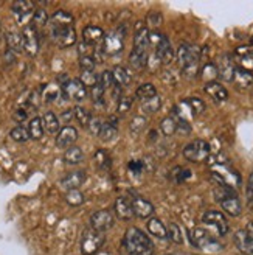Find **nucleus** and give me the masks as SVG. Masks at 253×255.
<instances>
[{
	"mask_svg": "<svg viewBox=\"0 0 253 255\" xmlns=\"http://www.w3.org/2000/svg\"><path fill=\"white\" fill-rule=\"evenodd\" d=\"M73 16L64 9H58L48 19V34L58 47L66 48L77 42V31L73 28Z\"/></svg>",
	"mask_w": 253,
	"mask_h": 255,
	"instance_id": "1",
	"label": "nucleus"
},
{
	"mask_svg": "<svg viewBox=\"0 0 253 255\" xmlns=\"http://www.w3.org/2000/svg\"><path fill=\"white\" fill-rule=\"evenodd\" d=\"M121 249L124 255H153L154 254V245L149 240V237L142 232L140 229L131 227L126 231L123 237Z\"/></svg>",
	"mask_w": 253,
	"mask_h": 255,
	"instance_id": "2",
	"label": "nucleus"
},
{
	"mask_svg": "<svg viewBox=\"0 0 253 255\" xmlns=\"http://www.w3.org/2000/svg\"><path fill=\"white\" fill-rule=\"evenodd\" d=\"M210 173L213 181H216V184L219 185H225V187H230V188H238L241 185L243 179H241V174H239L229 162H222V160H216L210 165Z\"/></svg>",
	"mask_w": 253,
	"mask_h": 255,
	"instance_id": "3",
	"label": "nucleus"
},
{
	"mask_svg": "<svg viewBox=\"0 0 253 255\" xmlns=\"http://www.w3.org/2000/svg\"><path fill=\"white\" fill-rule=\"evenodd\" d=\"M200 47L191 44H180L177 50V61H179L182 72L188 78H193L199 72V61H200Z\"/></svg>",
	"mask_w": 253,
	"mask_h": 255,
	"instance_id": "4",
	"label": "nucleus"
},
{
	"mask_svg": "<svg viewBox=\"0 0 253 255\" xmlns=\"http://www.w3.org/2000/svg\"><path fill=\"white\" fill-rule=\"evenodd\" d=\"M214 198H216V201L221 204V207L224 209L225 213H229L230 216L241 215V212H243L241 201H239L233 188L218 184V187H214Z\"/></svg>",
	"mask_w": 253,
	"mask_h": 255,
	"instance_id": "5",
	"label": "nucleus"
},
{
	"mask_svg": "<svg viewBox=\"0 0 253 255\" xmlns=\"http://www.w3.org/2000/svg\"><path fill=\"white\" fill-rule=\"evenodd\" d=\"M149 44L154 47L156 58L162 64H169L174 59V52H172L171 42L163 33H159V31L149 33Z\"/></svg>",
	"mask_w": 253,
	"mask_h": 255,
	"instance_id": "6",
	"label": "nucleus"
},
{
	"mask_svg": "<svg viewBox=\"0 0 253 255\" xmlns=\"http://www.w3.org/2000/svg\"><path fill=\"white\" fill-rule=\"evenodd\" d=\"M189 240H191V245L197 249H202L205 252H219L222 251V245L214 238L210 232H207L205 229L196 227L189 234Z\"/></svg>",
	"mask_w": 253,
	"mask_h": 255,
	"instance_id": "7",
	"label": "nucleus"
},
{
	"mask_svg": "<svg viewBox=\"0 0 253 255\" xmlns=\"http://www.w3.org/2000/svg\"><path fill=\"white\" fill-rule=\"evenodd\" d=\"M104 234L103 232H98V231H93L92 227L85 229L83 232V237H81V252L83 255H95L101 246L104 245Z\"/></svg>",
	"mask_w": 253,
	"mask_h": 255,
	"instance_id": "8",
	"label": "nucleus"
},
{
	"mask_svg": "<svg viewBox=\"0 0 253 255\" xmlns=\"http://www.w3.org/2000/svg\"><path fill=\"white\" fill-rule=\"evenodd\" d=\"M124 37H126V31L123 28H117V30L104 34L103 44H101L104 55L113 56V55L121 53L124 48Z\"/></svg>",
	"mask_w": 253,
	"mask_h": 255,
	"instance_id": "9",
	"label": "nucleus"
},
{
	"mask_svg": "<svg viewBox=\"0 0 253 255\" xmlns=\"http://www.w3.org/2000/svg\"><path fill=\"white\" fill-rule=\"evenodd\" d=\"M210 143L205 140H194L183 148V156L189 162H204L210 156Z\"/></svg>",
	"mask_w": 253,
	"mask_h": 255,
	"instance_id": "10",
	"label": "nucleus"
},
{
	"mask_svg": "<svg viewBox=\"0 0 253 255\" xmlns=\"http://www.w3.org/2000/svg\"><path fill=\"white\" fill-rule=\"evenodd\" d=\"M22 47L23 52L28 56H36L37 52H39V34H37V30L33 27V25H25L22 33Z\"/></svg>",
	"mask_w": 253,
	"mask_h": 255,
	"instance_id": "11",
	"label": "nucleus"
},
{
	"mask_svg": "<svg viewBox=\"0 0 253 255\" xmlns=\"http://www.w3.org/2000/svg\"><path fill=\"white\" fill-rule=\"evenodd\" d=\"M202 223L216 229L218 235L221 237H225L230 231V226H229V221L224 216L222 212H218V210H208L204 216H202Z\"/></svg>",
	"mask_w": 253,
	"mask_h": 255,
	"instance_id": "12",
	"label": "nucleus"
},
{
	"mask_svg": "<svg viewBox=\"0 0 253 255\" xmlns=\"http://www.w3.org/2000/svg\"><path fill=\"white\" fill-rule=\"evenodd\" d=\"M11 9H12V14H14L19 25H25L27 22H31L33 14L36 11L34 3L27 2V0H17V2L12 3Z\"/></svg>",
	"mask_w": 253,
	"mask_h": 255,
	"instance_id": "13",
	"label": "nucleus"
},
{
	"mask_svg": "<svg viewBox=\"0 0 253 255\" xmlns=\"http://www.w3.org/2000/svg\"><path fill=\"white\" fill-rule=\"evenodd\" d=\"M61 89H62V95L67 100L83 101L87 97V87L80 80H69L61 86Z\"/></svg>",
	"mask_w": 253,
	"mask_h": 255,
	"instance_id": "14",
	"label": "nucleus"
},
{
	"mask_svg": "<svg viewBox=\"0 0 253 255\" xmlns=\"http://www.w3.org/2000/svg\"><path fill=\"white\" fill-rule=\"evenodd\" d=\"M115 220H113V215L109 210H98L90 216V227L93 231L98 232H107L109 229L113 226Z\"/></svg>",
	"mask_w": 253,
	"mask_h": 255,
	"instance_id": "15",
	"label": "nucleus"
},
{
	"mask_svg": "<svg viewBox=\"0 0 253 255\" xmlns=\"http://www.w3.org/2000/svg\"><path fill=\"white\" fill-rule=\"evenodd\" d=\"M233 61L236 64V67L253 72V47L250 45L238 47L233 53Z\"/></svg>",
	"mask_w": 253,
	"mask_h": 255,
	"instance_id": "16",
	"label": "nucleus"
},
{
	"mask_svg": "<svg viewBox=\"0 0 253 255\" xmlns=\"http://www.w3.org/2000/svg\"><path fill=\"white\" fill-rule=\"evenodd\" d=\"M218 69V76L224 81H232L233 80V73H235V69H236V64L233 61V56L225 53L222 55L219 59H218V64H214Z\"/></svg>",
	"mask_w": 253,
	"mask_h": 255,
	"instance_id": "17",
	"label": "nucleus"
},
{
	"mask_svg": "<svg viewBox=\"0 0 253 255\" xmlns=\"http://www.w3.org/2000/svg\"><path fill=\"white\" fill-rule=\"evenodd\" d=\"M131 206H132V212L138 218H149L151 215L154 213V206L151 204L148 199L142 198L140 195H134L131 198Z\"/></svg>",
	"mask_w": 253,
	"mask_h": 255,
	"instance_id": "18",
	"label": "nucleus"
},
{
	"mask_svg": "<svg viewBox=\"0 0 253 255\" xmlns=\"http://www.w3.org/2000/svg\"><path fill=\"white\" fill-rule=\"evenodd\" d=\"M77 140H78V131L73 126H64L56 135V146L61 149H67L73 146Z\"/></svg>",
	"mask_w": 253,
	"mask_h": 255,
	"instance_id": "19",
	"label": "nucleus"
},
{
	"mask_svg": "<svg viewBox=\"0 0 253 255\" xmlns=\"http://www.w3.org/2000/svg\"><path fill=\"white\" fill-rule=\"evenodd\" d=\"M85 171L84 170H75V171H70L69 174H66L64 177L61 179V187L66 188L67 191L69 190H78L84 182H85Z\"/></svg>",
	"mask_w": 253,
	"mask_h": 255,
	"instance_id": "20",
	"label": "nucleus"
},
{
	"mask_svg": "<svg viewBox=\"0 0 253 255\" xmlns=\"http://www.w3.org/2000/svg\"><path fill=\"white\" fill-rule=\"evenodd\" d=\"M104 39V31L103 28L95 27V25H87L83 30V42L87 45H98Z\"/></svg>",
	"mask_w": 253,
	"mask_h": 255,
	"instance_id": "21",
	"label": "nucleus"
},
{
	"mask_svg": "<svg viewBox=\"0 0 253 255\" xmlns=\"http://www.w3.org/2000/svg\"><path fill=\"white\" fill-rule=\"evenodd\" d=\"M204 91H205L214 101H216V103H224V101L229 100V92H227V89H225L222 84L216 83V81L205 84Z\"/></svg>",
	"mask_w": 253,
	"mask_h": 255,
	"instance_id": "22",
	"label": "nucleus"
},
{
	"mask_svg": "<svg viewBox=\"0 0 253 255\" xmlns=\"http://www.w3.org/2000/svg\"><path fill=\"white\" fill-rule=\"evenodd\" d=\"M115 213H117V216H118L120 220L129 221L134 216L132 206H131V199H128L126 196H120L115 201Z\"/></svg>",
	"mask_w": 253,
	"mask_h": 255,
	"instance_id": "23",
	"label": "nucleus"
},
{
	"mask_svg": "<svg viewBox=\"0 0 253 255\" xmlns=\"http://www.w3.org/2000/svg\"><path fill=\"white\" fill-rule=\"evenodd\" d=\"M232 81L235 83V86L238 89H249L253 86V73L249 70H244L241 67H236Z\"/></svg>",
	"mask_w": 253,
	"mask_h": 255,
	"instance_id": "24",
	"label": "nucleus"
},
{
	"mask_svg": "<svg viewBox=\"0 0 253 255\" xmlns=\"http://www.w3.org/2000/svg\"><path fill=\"white\" fill-rule=\"evenodd\" d=\"M117 132H118V122L115 117H110L106 123H103V126H101L98 137L103 140V142H110V140L117 137Z\"/></svg>",
	"mask_w": 253,
	"mask_h": 255,
	"instance_id": "25",
	"label": "nucleus"
},
{
	"mask_svg": "<svg viewBox=\"0 0 253 255\" xmlns=\"http://www.w3.org/2000/svg\"><path fill=\"white\" fill-rule=\"evenodd\" d=\"M235 243L238 249L244 255H253V240L247 235L246 231H238L235 235Z\"/></svg>",
	"mask_w": 253,
	"mask_h": 255,
	"instance_id": "26",
	"label": "nucleus"
},
{
	"mask_svg": "<svg viewBox=\"0 0 253 255\" xmlns=\"http://www.w3.org/2000/svg\"><path fill=\"white\" fill-rule=\"evenodd\" d=\"M151 47L149 44V31L148 28L138 25V28L135 30L134 36V48L135 50H142V52H148V48Z\"/></svg>",
	"mask_w": 253,
	"mask_h": 255,
	"instance_id": "27",
	"label": "nucleus"
},
{
	"mask_svg": "<svg viewBox=\"0 0 253 255\" xmlns=\"http://www.w3.org/2000/svg\"><path fill=\"white\" fill-rule=\"evenodd\" d=\"M112 76H113V83H115V86L120 87V89L128 87L129 83H131V80H132L131 72H129L128 69H126V67H121V66L113 67Z\"/></svg>",
	"mask_w": 253,
	"mask_h": 255,
	"instance_id": "28",
	"label": "nucleus"
},
{
	"mask_svg": "<svg viewBox=\"0 0 253 255\" xmlns=\"http://www.w3.org/2000/svg\"><path fill=\"white\" fill-rule=\"evenodd\" d=\"M148 58H149L148 52H142V50L132 48V52L129 55V64L135 70H142V69H145L148 66V62H149Z\"/></svg>",
	"mask_w": 253,
	"mask_h": 255,
	"instance_id": "29",
	"label": "nucleus"
},
{
	"mask_svg": "<svg viewBox=\"0 0 253 255\" xmlns=\"http://www.w3.org/2000/svg\"><path fill=\"white\" fill-rule=\"evenodd\" d=\"M42 123H44V131H47L48 134H58L61 131V120L53 112H45L42 117Z\"/></svg>",
	"mask_w": 253,
	"mask_h": 255,
	"instance_id": "30",
	"label": "nucleus"
},
{
	"mask_svg": "<svg viewBox=\"0 0 253 255\" xmlns=\"http://www.w3.org/2000/svg\"><path fill=\"white\" fill-rule=\"evenodd\" d=\"M5 39H6V50H9V52H12L14 55L20 53L22 50H23L20 33H17V31H8L5 34Z\"/></svg>",
	"mask_w": 253,
	"mask_h": 255,
	"instance_id": "31",
	"label": "nucleus"
},
{
	"mask_svg": "<svg viewBox=\"0 0 253 255\" xmlns=\"http://www.w3.org/2000/svg\"><path fill=\"white\" fill-rule=\"evenodd\" d=\"M148 232L153 234L154 237L160 238V240H165L168 238V232H167V226L163 224L159 218H151L148 221Z\"/></svg>",
	"mask_w": 253,
	"mask_h": 255,
	"instance_id": "32",
	"label": "nucleus"
},
{
	"mask_svg": "<svg viewBox=\"0 0 253 255\" xmlns=\"http://www.w3.org/2000/svg\"><path fill=\"white\" fill-rule=\"evenodd\" d=\"M84 160V152L78 146H70L64 152V162L69 165H78Z\"/></svg>",
	"mask_w": 253,
	"mask_h": 255,
	"instance_id": "33",
	"label": "nucleus"
},
{
	"mask_svg": "<svg viewBox=\"0 0 253 255\" xmlns=\"http://www.w3.org/2000/svg\"><path fill=\"white\" fill-rule=\"evenodd\" d=\"M28 134H30V138L33 140H39L42 138L44 135V123H42V119L41 117H33L28 123Z\"/></svg>",
	"mask_w": 253,
	"mask_h": 255,
	"instance_id": "34",
	"label": "nucleus"
},
{
	"mask_svg": "<svg viewBox=\"0 0 253 255\" xmlns=\"http://www.w3.org/2000/svg\"><path fill=\"white\" fill-rule=\"evenodd\" d=\"M61 95H62V89H61V86H56V84H45V86L42 87V94H41V97L47 101V103H52V101L58 100Z\"/></svg>",
	"mask_w": 253,
	"mask_h": 255,
	"instance_id": "35",
	"label": "nucleus"
},
{
	"mask_svg": "<svg viewBox=\"0 0 253 255\" xmlns=\"http://www.w3.org/2000/svg\"><path fill=\"white\" fill-rule=\"evenodd\" d=\"M156 95H157V89H156L154 84H151V83L142 84V86L135 91V97H137L138 100H142V101H146V100L153 98V97H156Z\"/></svg>",
	"mask_w": 253,
	"mask_h": 255,
	"instance_id": "36",
	"label": "nucleus"
},
{
	"mask_svg": "<svg viewBox=\"0 0 253 255\" xmlns=\"http://www.w3.org/2000/svg\"><path fill=\"white\" fill-rule=\"evenodd\" d=\"M48 14H47V11L44 8H36L34 11V14H33V19H31V23L33 27L37 30V28H42L45 27V25H48Z\"/></svg>",
	"mask_w": 253,
	"mask_h": 255,
	"instance_id": "37",
	"label": "nucleus"
},
{
	"mask_svg": "<svg viewBox=\"0 0 253 255\" xmlns=\"http://www.w3.org/2000/svg\"><path fill=\"white\" fill-rule=\"evenodd\" d=\"M199 75H200V78L208 84V83H213L214 80L218 78V69H216L214 64L210 62V64H205V66L200 69Z\"/></svg>",
	"mask_w": 253,
	"mask_h": 255,
	"instance_id": "38",
	"label": "nucleus"
},
{
	"mask_svg": "<svg viewBox=\"0 0 253 255\" xmlns=\"http://www.w3.org/2000/svg\"><path fill=\"white\" fill-rule=\"evenodd\" d=\"M93 160H95L96 167H98L99 170H109V168H110L112 160H110L109 152L104 151V149L96 151V152H95V156H93Z\"/></svg>",
	"mask_w": 253,
	"mask_h": 255,
	"instance_id": "39",
	"label": "nucleus"
},
{
	"mask_svg": "<svg viewBox=\"0 0 253 255\" xmlns=\"http://www.w3.org/2000/svg\"><path fill=\"white\" fill-rule=\"evenodd\" d=\"M169 177L175 184H183L185 181H188L189 177H191V171H189L188 168H183V167H175L171 171Z\"/></svg>",
	"mask_w": 253,
	"mask_h": 255,
	"instance_id": "40",
	"label": "nucleus"
},
{
	"mask_svg": "<svg viewBox=\"0 0 253 255\" xmlns=\"http://www.w3.org/2000/svg\"><path fill=\"white\" fill-rule=\"evenodd\" d=\"M162 106V100L159 95L153 97V98H149L146 101H142V111L145 114H156Z\"/></svg>",
	"mask_w": 253,
	"mask_h": 255,
	"instance_id": "41",
	"label": "nucleus"
},
{
	"mask_svg": "<svg viewBox=\"0 0 253 255\" xmlns=\"http://www.w3.org/2000/svg\"><path fill=\"white\" fill-rule=\"evenodd\" d=\"M9 137L14 140V142H19V143H23L27 142V140L30 138V134H28V129L25 126L19 125L16 128H12L11 132H9Z\"/></svg>",
	"mask_w": 253,
	"mask_h": 255,
	"instance_id": "42",
	"label": "nucleus"
},
{
	"mask_svg": "<svg viewBox=\"0 0 253 255\" xmlns=\"http://www.w3.org/2000/svg\"><path fill=\"white\" fill-rule=\"evenodd\" d=\"M90 95H92V100H93V103L96 106H104L106 103V91L103 89V86L99 84V81L92 87V91H90Z\"/></svg>",
	"mask_w": 253,
	"mask_h": 255,
	"instance_id": "43",
	"label": "nucleus"
},
{
	"mask_svg": "<svg viewBox=\"0 0 253 255\" xmlns=\"http://www.w3.org/2000/svg\"><path fill=\"white\" fill-rule=\"evenodd\" d=\"M73 116H75V119L78 120V123L83 126V128H87V125H88V122H90V112H88L85 108H83V106H75L73 108Z\"/></svg>",
	"mask_w": 253,
	"mask_h": 255,
	"instance_id": "44",
	"label": "nucleus"
},
{
	"mask_svg": "<svg viewBox=\"0 0 253 255\" xmlns=\"http://www.w3.org/2000/svg\"><path fill=\"white\" fill-rule=\"evenodd\" d=\"M167 232H168V238L172 241V243H175V245H182L183 243L182 231L175 223H169V226L167 227Z\"/></svg>",
	"mask_w": 253,
	"mask_h": 255,
	"instance_id": "45",
	"label": "nucleus"
},
{
	"mask_svg": "<svg viewBox=\"0 0 253 255\" xmlns=\"http://www.w3.org/2000/svg\"><path fill=\"white\" fill-rule=\"evenodd\" d=\"M160 129L165 135H172L174 132H177V120L174 117H167L163 119L162 123H160Z\"/></svg>",
	"mask_w": 253,
	"mask_h": 255,
	"instance_id": "46",
	"label": "nucleus"
},
{
	"mask_svg": "<svg viewBox=\"0 0 253 255\" xmlns=\"http://www.w3.org/2000/svg\"><path fill=\"white\" fill-rule=\"evenodd\" d=\"M80 81L87 87H93L98 81H99V76L96 75L95 70H81V78Z\"/></svg>",
	"mask_w": 253,
	"mask_h": 255,
	"instance_id": "47",
	"label": "nucleus"
},
{
	"mask_svg": "<svg viewBox=\"0 0 253 255\" xmlns=\"http://www.w3.org/2000/svg\"><path fill=\"white\" fill-rule=\"evenodd\" d=\"M66 201H67V204H70V206L78 207L84 202V195L80 190H69L66 193Z\"/></svg>",
	"mask_w": 253,
	"mask_h": 255,
	"instance_id": "48",
	"label": "nucleus"
},
{
	"mask_svg": "<svg viewBox=\"0 0 253 255\" xmlns=\"http://www.w3.org/2000/svg\"><path fill=\"white\" fill-rule=\"evenodd\" d=\"M188 101V105H189V108H191V111H193V116L194 117H197V116H200L202 112L205 111V103L202 100H199V98H188L186 100Z\"/></svg>",
	"mask_w": 253,
	"mask_h": 255,
	"instance_id": "49",
	"label": "nucleus"
},
{
	"mask_svg": "<svg viewBox=\"0 0 253 255\" xmlns=\"http://www.w3.org/2000/svg\"><path fill=\"white\" fill-rule=\"evenodd\" d=\"M146 125H148L146 117H143V116H137V117H134L132 122H131V131L135 132V134H138V132H142V131L145 129Z\"/></svg>",
	"mask_w": 253,
	"mask_h": 255,
	"instance_id": "50",
	"label": "nucleus"
},
{
	"mask_svg": "<svg viewBox=\"0 0 253 255\" xmlns=\"http://www.w3.org/2000/svg\"><path fill=\"white\" fill-rule=\"evenodd\" d=\"M99 84L103 86L104 91H107V89H113V86H115V83H113L112 70H104L103 73L99 75Z\"/></svg>",
	"mask_w": 253,
	"mask_h": 255,
	"instance_id": "51",
	"label": "nucleus"
},
{
	"mask_svg": "<svg viewBox=\"0 0 253 255\" xmlns=\"http://www.w3.org/2000/svg\"><path fill=\"white\" fill-rule=\"evenodd\" d=\"M101 126H103V122H101L99 117H90V122H88V125H87V129L92 135H99Z\"/></svg>",
	"mask_w": 253,
	"mask_h": 255,
	"instance_id": "52",
	"label": "nucleus"
},
{
	"mask_svg": "<svg viewBox=\"0 0 253 255\" xmlns=\"http://www.w3.org/2000/svg\"><path fill=\"white\" fill-rule=\"evenodd\" d=\"M131 106H132V98H129V97H120L117 111H118L120 116H124V114L131 109Z\"/></svg>",
	"mask_w": 253,
	"mask_h": 255,
	"instance_id": "53",
	"label": "nucleus"
},
{
	"mask_svg": "<svg viewBox=\"0 0 253 255\" xmlns=\"http://www.w3.org/2000/svg\"><path fill=\"white\" fill-rule=\"evenodd\" d=\"M80 67L81 70H95L96 62L92 56H80Z\"/></svg>",
	"mask_w": 253,
	"mask_h": 255,
	"instance_id": "54",
	"label": "nucleus"
},
{
	"mask_svg": "<svg viewBox=\"0 0 253 255\" xmlns=\"http://www.w3.org/2000/svg\"><path fill=\"white\" fill-rule=\"evenodd\" d=\"M128 168H129V171L131 173H134V174H140L143 170H145V162L143 160H131L129 163H128Z\"/></svg>",
	"mask_w": 253,
	"mask_h": 255,
	"instance_id": "55",
	"label": "nucleus"
},
{
	"mask_svg": "<svg viewBox=\"0 0 253 255\" xmlns=\"http://www.w3.org/2000/svg\"><path fill=\"white\" fill-rule=\"evenodd\" d=\"M28 119V109L27 108H17L16 112H14V120L17 123H22L23 120Z\"/></svg>",
	"mask_w": 253,
	"mask_h": 255,
	"instance_id": "56",
	"label": "nucleus"
},
{
	"mask_svg": "<svg viewBox=\"0 0 253 255\" xmlns=\"http://www.w3.org/2000/svg\"><path fill=\"white\" fill-rule=\"evenodd\" d=\"M148 22L153 25V27H157V25L162 23V14L160 12H151L149 17H148Z\"/></svg>",
	"mask_w": 253,
	"mask_h": 255,
	"instance_id": "57",
	"label": "nucleus"
},
{
	"mask_svg": "<svg viewBox=\"0 0 253 255\" xmlns=\"http://www.w3.org/2000/svg\"><path fill=\"white\" fill-rule=\"evenodd\" d=\"M247 198L250 202H253V173L249 177V185H247Z\"/></svg>",
	"mask_w": 253,
	"mask_h": 255,
	"instance_id": "58",
	"label": "nucleus"
},
{
	"mask_svg": "<svg viewBox=\"0 0 253 255\" xmlns=\"http://www.w3.org/2000/svg\"><path fill=\"white\" fill-rule=\"evenodd\" d=\"M72 119H75V116H73V109H67V111H64L62 112V116H61V120L62 122H70Z\"/></svg>",
	"mask_w": 253,
	"mask_h": 255,
	"instance_id": "59",
	"label": "nucleus"
},
{
	"mask_svg": "<svg viewBox=\"0 0 253 255\" xmlns=\"http://www.w3.org/2000/svg\"><path fill=\"white\" fill-rule=\"evenodd\" d=\"M246 232H247V235L253 240V221H250L249 224H247V227H246Z\"/></svg>",
	"mask_w": 253,
	"mask_h": 255,
	"instance_id": "60",
	"label": "nucleus"
},
{
	"mask_svg": "<svg viewBox=\"0 0 253 255\" xmlns=\"http://www.w3.org/2000/svg\"><path fill=\"white\" fill-rule=\"evenodd\" d=\"M250 204H252V210H253V202H250Z\"/></svg>",
	"mask_w": 253,
	"mask_h": 255,
	"instance_id": "61",
	"label": "nucleus"
}]
</instances>
